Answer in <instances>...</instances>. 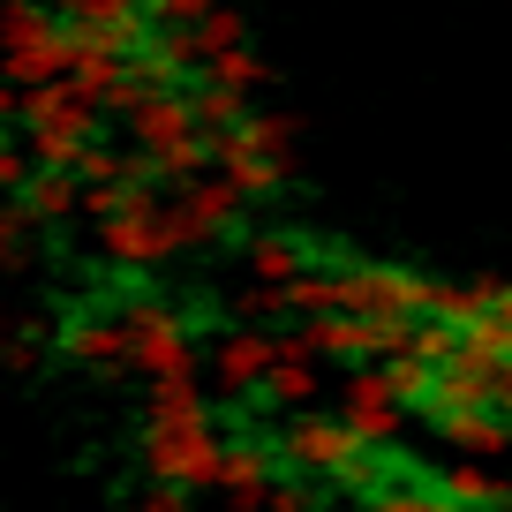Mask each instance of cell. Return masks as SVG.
I'll use <instances>...</instances> for the list:
<instances>
[{"mask_svg": "<svg viewBox=\"0 0 512 512\" xmlns=\"http://www.w3.org/2000/svg\"><path fill=\"white\" fill-rule=\"evenodd\" d=\"M128 339H136V377L144 384H196L204 377V354H196V317L189 309L174 302V294H136V302H128Z\"/></svg>", "mask_w": 512, "mask_h": 512, "instance_id": "1", "label": "cell"}, {"mask_svg": "<svg viewBox=\"0 0 512 512\" xmlns=\"http://www.w3.org/2000/svg\"><path fill=\"white\" fill-rule=\"evenodd\" d=\"M136 452H144V475H151V490H219V460H226V445H219V422H144L136 430Z\"/></svg>", "mask_w": 512, "mask_h": 512, "instance_id": "2", "label": "cell"}, {"mask_svg": "<svg viewBox=\"0 0 512 512\" xmlns=\"http://www.w3.org/2000/svg\"><path fill=\"white\" fill-rule=\"evenodd\" d=\"M362 445H377V437H362L347 415H287L272 430V452L287 475L302 482H339L354 460H362Z\"/></svg>", "mask_w": 512, "mask_h": 512, "instance_id": "3", "label": "cell"}, {"mask_svg": "<svg viewBox=\"0 0 512 512\" xmlns=\"http://www.w3.org/2000/svg\"><path fill=\"white\" fill-rule=\"evenodd\" d=\"M241 211H249V196L234 189L226 174H204L196 189H181L174 204H166V219H174V234H181V249H249V226H241Z\"/></svg>", "mask_w": 512, "mask_h": 512, "instance_id": "4", "label": "cell"}, {"mask_svg": "<svg viewBox=\"0 0 512 512\" xmlns=\"http://www.w3.org/2000/svg\"><path fill=\"white\" fill-rule=\"evenodd\" d=\"M53 347L68 354V362L83 369V377H121L128 362H136V339H128V324H113V317H91V309H68L61 324H53Z\"/></svg>", "mask_w": 512, "mask_h": 512, "instance_id": "5", "label": "cell"}, {"mask_svg": "<svg viewBox=\"0 0 512 512\" xmlns=\"http://www.w3.org/2000/svg\"><path fill=\"white\" fill-rule=\"evenodd\" d=\"M339 415H347V422H354V430H362V437H377V445H392V437H400V415H407L400 384H392V362L347 369V377H339Z\"/></svg>", "mask_w": 512, "mask_h": 512, "instance_id": "6", "label": "cell"}, {"mask_svg": "<svg viewBox=\"0 0 512 512\" xmlns=\"http://www.w3.org/2000/svg\"><path fill=\"white\" fill-rule=\"evenodd\" d=\"M98 256L106 264H121V272H159V264H174L181 256V234H174V219L166 211H144V219H113V226H98Z\"/></svg>", "mask_w": 512, "mask_h": 512, "instance_id": "7", "label": "cell"}, {"mask_svg": "<svg viewBox=\"0 0 512 512\" xmlns=\"http://www.w3.org/2000/svg\"><path fill=\"white\" fill-rule=\"evenodd\" d=\"M279 369V332H219V347H211V377H219V400H249L256 384Z\"/></svg>", "mask_w": 512, "mask_h": 512, "instance_id": "8", "label": "cell"}, {"mask_svg": "<svg viewBox=\"0 0 512 512\" xmlns=\"http://www.w3.org/2000/svg\"><path fill=\"white\" fill-rule=\"evenodd\" d=\"M128 61H136V83H144V91L189 98V83H196V68H204V53H196V31H151L144 46L128 53Z\"/></svg>", "mask_w": 512, "mask_h": 512, "instance_id": "9", "label": "cell"}, {"mask_svg": "<svg viewBox=\"0 0 512 512\" xmlns=\"http://www.w3.org/2000/svg\"><path fill=\"white\" fill-rule=\"evenodd\" d=\"M189 136H204L196 98H159V91L136 98V113H128V144H136V159H159V151L189 144Z\"/></svg>", "mask_w": 512, "mask_h": 512, "instance_id": "10", "label": "cell"}, {"mask_svg": "<svg viewBox=\"0 0 512 512\" xmlns=\"http://www.w3.org/2000/svg\"><path fill=\"white\" fill-rule=\"evenodd\" d=\"M241 256H249L256 287H294L302 272H317V264H309V226H272V234H256Z\"/></svg>", "mask_w": 512, "mask_h": 512, "instance_id": "11", "label": "cell"}, {"mask_svg": "<svg viewBox=\"0 0 512 512\" xmlns=\"http://www.w3.org/2000/svg\"><path fill=\"white\" fill-rule=\"evenodd\" d=\"M317 392H324V369H317V354H302V362H279L272 377L256 384L249 407H256V415H309Z\"/></svg>", "mask_w": 512, "mask_h": 512, "instance_id": "12", "label": "cell"}, {"mask_svg": "<svg viewBox=\"0 0 512 512\" xmlns=\"http://www.w3.org/2000/svg\"><path fill=\"white\" fill-rule=\"evenodd\" d=\"M76 83H83V98H91L98 113H136V98H144V83H136V61H128V53H83Z\"/></svg>", "mask_w": 512, "mask_h": 512, "instance_id": "13", "label": "cell"}, {"mask_svg": "<svg viewBox=\"0 0 512 512\" xmlns=\"http://www.w3.org/2000/svg\"><path fill=\"white\" fill-rule=\"evenodd\" d=\"M8 204L23 211V219L38 226V234H61L68 219H83V181L76 174H38L23 196H8Z\"/></svg>", "mask_w": 512, "mask_h": 512, "instance_id": "14", "label": "cell"}, {"mask_svg": "<svg viewBox=\"0 0 512 512\" xmlns=\"http://www.w3.org/2000/svg\"><path fill=\"white\" fill-rule=\"evenodd\" d=\"M437 437H445L452 452H467V460H497V452H512V422L505 415H452V422H437Z\"/></svg>", "mask_w": 512, "mask_h": 512, "instance_id": "15", "label": "cell"}, {"mask_svg": "<svg viewBox=\"0 0 512 512\" xmlns=\"http://www.w3.org/2000/svg\"><path fill=\"white\" fill-rule=\"evenodd\" d=\"M249 46V16H241L234 0H226V8H211L204 23H196V53H204V61H219V53H241Z\"/></svg>", "mask_w": 512, "mask_h": 512, "instance_id": "16", "label": "cell"}, {"mask_svg": "<svg viewBox=\"0 0 512 512\" xmlns=\"http://www.w3.org/2000/svg\"><path fill=\"white\" fill-rule=\"evenodd\" d=\"M264 76H272V61H264L256 46H241V53H219V61H204V83H226V91H241V98H249Z\"/></svg>", "mask_w": 512, "mask_h": 512, "instance_id": "17", "label": "cell"}, {"mask_svg": "<svg viewBox=\"0 0 512 512\" xmlns=\"http://www.w3.org/2000/svg\"><path fill=\"white\" fill-rule=\"evenodd\" d=\"M128 174H136V159L113 151V144H91V151H83V166H76L83 189H106V181H128Z\"/></svg>", "mask_w": 512, "mask_h": 512, "instance_id": "18", "label": "cell"}, {"mask_svg": "<svg viewBox=\"0 0 512 512\" xmlns=\"http://www.w3.org/2000/svg\"><path fill=\"white\" fill-rule=\"evenodd\" d=\"M256 151L294 174V113H256Z\"/></svg>", "mask_w": 512, "mask_h": 512, "instance_id": "19", "label": "cell"}, {"mask_svg": "<svg viewBox=\"0 0 512 512\" xmlns=\"http://www.w3.org/2000/svg\"><path fill=\"white\" fill-rule=\"evenodd\" d=\"M264 512H317V482L279 475V482H272V497H264Z\"/></svg>", "mask_w": 512, "mask_h": 512, "instance_id": "20", "label": "cell"}, {"mask_svg": "<svg viewBox=\"0 0 512 512\" xmlns=\"http://www.w3.org/2000/svg\"><path fill=\"white\" fill-rule=\"evenodd\" d=\"M38 347H46V324H31V317H23L16 332H8V369H16V377H23V369L38 362Z\"/></svg>", "mask_w": 512, "mask_h": 512, "instance_id": "21", "label": "cell"}, {"mask_svg": "<svg viewBox=\"0 0 512 512\" xmlns=\"http://www.w3.org/2000/svg\"><path fill=\"white\" fill-rule=\"evenodd\" d=\"M144 512H196L189 490H144Z\"/></svg>", "mask_w": 512, "mask_h": 512, "instance_id": "22", "label": "cell"}, {"mask_svg": "<svg viewBox=\"0 0 512 512\" xmlns=\"http://www.w3.org/2000/svg\"><path fill=\"white\" fill-rule=\"evenodd\" d=\"M113 512H144V505H113Z\"/></svg>", "mask_w": 512, "mask_h": 512, "instance_id": "23", "label": "cell"}]
</instances>
